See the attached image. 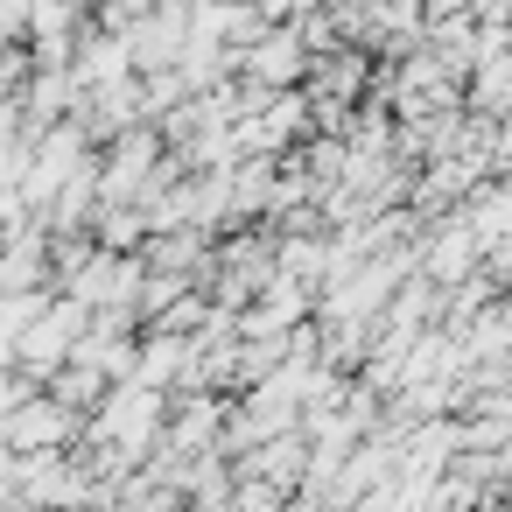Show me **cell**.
<instances>
[{
	"label": "cell",
	"mask_w": 512,
	"mask_h": 512,
	"mask_svg": "<svg viewBox=\"0 0 512 512\" xmlns=\"http://www.w3.org/2000/svg\"><path fill=\"white\" fill-rule=\"evenodd\" d=\"M8 435H22V442H36V435H57V414L29 407V414H15V421H8Z\"/></svg>",
	"instance_id": "obj_1"
}]
</instances>
